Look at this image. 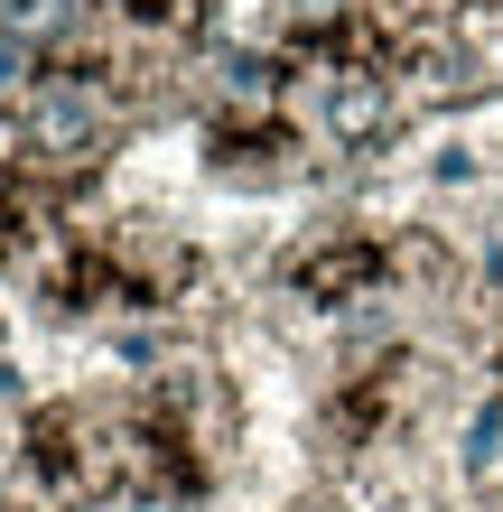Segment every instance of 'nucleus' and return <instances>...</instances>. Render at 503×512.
<instances>
[{"label": "nucleus", "mask_w": 503, "mask_h": 512, "mask_svg": "<svg viewBox=\"0 0 503 512\" xmlns=\"http://www.w3.org/2000/svg\"><path fill=\"white\" fill-rule=\"evenodd\" d=\"M289 512H345V503H336V494H317V503H289Z\"/></svg>", "instance_id": "nucleus-4"}, {"label": "nucleus", "mask_w": 503, "mask_h": 512, "mask_svg": "<svg viewBox=\"0 0 503 512\" xmlns=\"http://www.w3.org/2000/svg\"><path fill=\"white\" fill-rule=\"evenodd\" d=\"M280 298H299L317 317H364L382 298H401L392 289V233H364V224L308 233V243L280 261Z\"/></svg>", "instance_id": "nucleus-1"}, {"label": "nucleus", "mask_w": 503, "mask_h": 512, "mask_svg": "<svg viewBox=\"0 0 503 512\" xmlns=\"http://www.w3.org/2000/svg\"><path fill=\"white\" fill-rule=\"evenodd\" d=\"M38 10H47V0H0V38H19V28L38 19Z\"/></svg>", "instance_id": "nucleus-3"}, {"label": "nucleus", "mask_w": 503, "mask_h": 512, "mask_svg": "<svg viewBox=\"0 0 503 512\" xmlns=\"http://www.w3.org/2000/svg\"><path fill=\"white\" fill-rule=\"evenodd\" d=\"M299 103H308V122L327 149H345V159H373V149H392L420 112L401 103V84L392 66H327V75H299ZM289 103V112H299Z\"/></svg>", "instance_id": "nucleus-2"}]
</instances>
